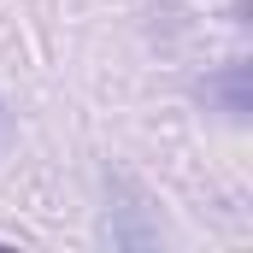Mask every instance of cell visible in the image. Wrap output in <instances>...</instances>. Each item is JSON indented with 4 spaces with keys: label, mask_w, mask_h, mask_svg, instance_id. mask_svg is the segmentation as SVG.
Instances as JSON below:
<instances>
[{
    "label": "cell",
    "mask_w": 253,
    "mask_h": 253,
    "mask_svg": "<svg viewBox=\"0 0 253 253\" xmlns=\"http://www.w3.org/2000/svg\"><path fill=\"white\" fill-rule=\"evenodd\" d=\"M218 94H224V106H230V118H248V65H236L224 83H218Z\"/></svg>",
    "instance_id": "6da1fadb"
}]
</instances>
